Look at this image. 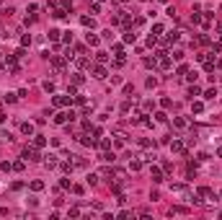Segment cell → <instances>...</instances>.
<instances>
[{"label":"cell","instance_id":"4dcf8cb0","mask_svg":"<svg viewBox=\"0 0 222 220\" xmlns=\"http://www.w3.org/2000/svg\"><path fill=\"white\" fill-rule=\"evenodd\" d=\"M96 3H101V0H96Z\"/></svg>","mask_w":222,"mask_h":220},{"label":"cell","instance_id":"e0dca14e","mask_svg":"<svg viewBox=\"0 0 222 220\" xmlns=\"http://www.w3.org/2000/svg\"><path fill=\"white\" fill-rule=\"evenodd\" d=\"M134 39H137V36H134V34H132V31H127V34H124V42H127V44H132V42H134Z\"/></svg>","mask_w":222,"mask_h":220},{"label":"cell","instance_id":"52a82bcc","mask_svg":"<svg viewBox=\"0 0 222 220\" xmlns=\"http://www.w3.org/2000/svg\"><path fill=\"white\" fill-rule=\"evenodd\" d=\"M34 145H36V148H44V145H47L44 135H36V137H34Z\"/></svg>","mask_w":222,"mask_h":220},{"label":"cell","instance_id":"4fadbf2b","mask_svg":"<svg viewBox=\"0 0 222 220\" xmlns=\"http://www.w3.org/2000/svg\"><path fill=\"white\" fill-rule=\"evenodd\" d=\"M52 65H54V70H62V68H65V62H62L60 57H54V60H52Z\"/></svg>","mask_w":222,"mask_h":220},{"label":"cell","instance_id":"9a60e30c","mask_svg":"<svg viewBox=\"0 0 222 220\" xmlns=\"http://www.w3.org/2000/svg\"><path fill=\"white\" fill-rule=\"evenodd\" d=\"M153 181H163V174H160V168H153Z\"/></svg>","mask_w":222,"mask_h":220},{"label":"cell","instance_id":"603a6c76","mask_svg":"<svg viewBox=\"0 0 222 220\" xmlns=\"http://www.w3.org/2000/svg\"><path fill=\"white\" fill-rule=\"evenodd\" d=\"M165 42H178V31H170V34H168V39H165Z\"/></svg>","mask_w":222,"mask_h":220},{"label":"cell","instance_id":"9c48e42d","mask_svg":"<svg viewBox=\"0 0 222 220\" xmlns=\"http://www.w3.org/2000/svg\"><path fill=\"white\" fill-rule=\"evenodd\" d=\"M44 163H47V168H54V166H57V156H47Z\"/></svg>","mask_w":222,"mask_h":220},{"label":"cell","instance_id":"d4e9b609","mask_svg":"<svg viewBox=\"0 0 222 220\" xmlns=\"http://www.w3.org/2000/svg\"><path fill=\"white\" fill-rule=\"evenodd\" d=\"M88 184H98V176L96 174H88Z\"/></svg>","mask_w":222,"mask_h":220},{"label":"cell","instance_id":"30bf717a","mask_svg":"<svg viewBox=\"0 0 222 220\" xmlns=\"http://www.w3.org/2000/svg\"><path fill=\"white\" fill-rule=\"evenodd\" d=\"M31 189H34V192H41V189H44V181H31Z\"/></svg>","mask_w":222,"mask_h":220},{"label":"cell","instance_id":"7a4b0ae2","mask_svg":"<svg viewBox=\"0 0 222 220\" xmlns=\"http://www.w3.org/2000/svg\"><path fill=\"white\" fill-rule=\"evenodd\" d=\"M23 158H26V161H39V153H36V145H34V148H23Z\"/></svg>","mask_w":222,"mask_h":220},{"label":"cell","instance_id":"cb8c5ba5","mask_svg":"<svg viewBox=\"0 0 222 220\" xmlns=\"http://www.w3.org/2000/svg\"><path fill=\"white\" fill-rule=\"evenodd\" d=\"M73 8V0H62V11H70Z\"/></svg>","mask_w":222,"mask_h":220},{"label":"cell","instance_id":"8992f818","mask_svg":"<svg viewBox=\"0 0 222 220\" xmlns=\"http://www.w3.org/2000/svg\"><path fill=\"white\" fill-rule=\"evenodd\" d=\"M21 132H23V135H34V124L31 122H23V124H21Z\"/></svg>","mask_w":222,"mask_h":220},{"label":"cell","instance_id":"ffe728a7","mask_svg":"<svg viewBox=\"0 0 222 220\" xmlns=\"http://www.w3.org/2000/svg\"><path fill=\"white\" fill-rule=\"evenodd\" d=\"M49 39L57 42V39H60V31H57V29H52V31H49Z\"/></svg>","mask_w":222,"mask_h":220},{"label":"cell","instance_id":"277c9868","mask_svg":"<svg viewBox=\"0 0 222 220\" xmlns=\"http://www.w3.org/2000/svg\"><path fill=\"white\" fill-rule=\"evenodd\" d=\"M52 104H54V106H65V104H70V96H54Z\"/></svg>","mask_w":222,"mask_h":220},{"label":"cell","instance_id":"ba28073f","mask_svg":"<svg viewBox=\"0 0 222 220\" xmlns=\"http://www.w3.org/2000/svg\"><path fill=\"white\" fill-rule=\"evenodd\" d=\"M80 24H83V26H90V29H93V26H96V21H93L90 16H83V18H80Z\"/></svg>","mask_w":222,"mask_h":220},{"label":"cell","instance_id":"6da1fadb","mask_svg":"<svg viewBox=\"0 0 222 220\" xmlns=\"http://www.w3.org/2000/svg\"><path fill=\"white\" fill-rule=\"evenodd\" d=\"M5 70H10V73H18V70H21L16 55H8V57H5Z\"/></svg>","mask_w":222,"mask_h":220},{"label":"cell","instance_id":"f546056e","mask_svg":"<svg viewBox=\"0 0 222 220\" xmlns=\"http://www.w3.org/2000/svg\"><path fill=\"white\" fill-rule=\"evenodd\" d=\"M119 3H127V0H119Z\"/></svg>","mask_w":222,"mask_h":220},{"label":"cell","instance_id":"ac0fdd59","mask_svg":"<svg viewBox=\"0 0 222 220\" xmlns=\"http://www.w3.org/2000/svg\"><path fill=\"white\" fill-rule=\"evenodd\" d=\"M129 168H132V171H140V168H142V161H132Z\"/></svg>","mask_w":222,"mask_h":220},{"label":"cell","instance_id":"8fae6325","mask_svg":"<svg viewBox=\"0 0 222 220\" xmlns=\"http://www.w3.org/2000/svg\"><path fill=\"white\" fill-rule=\"evenodd\" d=\"M85 42H88L90 47H98V36H93V34H88V36H85Z\"/></svg>","mask_w":222,"mask_h":220},{"label":"cell","instance_id":"5b68a950","mask_svg":"<svg viewBox=\"0 0 222 220\" xmlns=\"http://www.w3.org/2000/svg\"><path fill=\"white\" fill-rule=\"evenodd\" d=\"M170 150H173V153H186V145H183L181 140H173V145H170Z\"/></svg>","mask_w":222,"mask_h":220},{"label":"cell","instance_id":"3957f363","mask_svg":"<svg viewBox=\"0 0 222 220\" xmlns=\"http://www.w3.org/2000/svg\"><path fill=\"white\" fill-rule=\"evenodd\" d=\"M67 119H75V114L70 112V114H57V117H54V122H57V124H65Z\"/></svg>","mask_w":222,"mask_h":220},{"label":"cell","instance_id":"7c38bea8","mask_svg":"<svg viewBox=\"0 0 222 220\" xmlns=\"http://www.w3.org/2000/svg\"><path fill=\"white\" fill-rule=\"evenodd\" d=\"M93 78H106V70L103 68H93Z\"/></svg>","mask_w":222,"mask_h":220},{"label":"cell","instance_id":"83f0119b","mask_svg":"<svg viewBox=\"0 0 222 220\" xmlns=\"http://www.w3.org/2000/svg\"><path fill=\"white\" fill-rule=\"evenodd\" d=\"M173 124H176V127H186V119H181V117H178V119H173Z\"/></svg>","mask_w":222,"mask_h":220},{"label":"cell","instance_id":"484cf974","mask_svg":"<svg viewBox=\"0 0 222 220\" xmlns=\"http://www.w3.org/2000/svg\"><path fill=\"white\" fill-rule=\"evenodd\" d=\"M44 91H54V83H52V80H44Z\"/></svg>","mask_w":222,"mask_h":220},{"label":"cell","instance_id":"4316f807","mask_svg":"<svg viewBox=\"0 0 222 220\" xmlns=\"http://www.w3.org/2000/svg\"><path fill=\"white\" fill-rule=\"evenodd\" d=\"M202 109H204V104H202V101H194V112L199 114V112H202Z\"/></svg>","mask_w":222,"mask_h":220},{"label":"cell","instance_id":"44dd1931","mask_svg":"<svg viewBox=\"0 0 222 220\" xmlns=\"http://www.w3.org/2000/svg\"><path fill=\"white\" fill-rule=\"evenodd\" d=\"M96 60H98V62H106V60H109V55H106V52H98Z\"/></svg>","mask_w":222,"mask_h":220},{"label":"cell","instance_id":"5bb4252c","mask_svg":"<svg viewBox=\"0 0 222 220\" xmlns=\"http://www.w3.org/2000/svg\"><path fill=\"white\" fill-rule=\"evenodd\" d=\"M160 68H163V70H168V68H170V60H168V57H165V55H163V57H160Z\"/></svg>","mask_w":222,"mask_h":220},{"label":"cell","instance_id":"d6986e66","mask_svg":"<svg viewBox=\"0 0 222 220\" xmlns=\"http://www.w3.org/2000/svg\"><path fill=\"white\" fill-rule=\"evenodd\" d=\"M189 96H191V99L199 96V86H191V88H189Z\"/></svg>","mask_w":222,"mask_h":220},{"label":"cell","instance_id":"7402d4cb","mask_svg":"<svg viewBox=\"0 0 222 220\" xmlns=\"http://www.w3.org/2000/svg\"><path fill=\"white\" fill-rule=\"evenodd\" d=\"M101 161H106V163L111 161V163H114V153H103V156H101Z\"/></svg>","mask_w":222,"mask_h":220},{"label":"cell","instance_id":"f1b7e54d","mask_svg":"<svg viewBox=\"0 0 222 220\" xmlns=\"http://www.w3.org/2000/svg\"><path fill=\"white\" fill-rule=\"evenodd\" d=\"M199 194H202V197H212V192H209L207 187H202V189H199Z\"/></svg>","mask_w":222,"mask_h":220},{"label":"cell","instance_id":"2e32d148","mask_svg":"<svg viewBox=\"0 0 222 220\" xmlns=\"http://www.w3.org/2000/svg\"><path fill=\"white\" fill-rule=\"evenodd\" d=\"M16 99H18L16 93H5V99H3V101H5V104H13V101H16Z\"/></svg>","mask_w":222,"mask_h":220}]
</instances>
